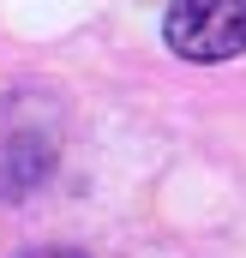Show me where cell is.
Returning a JSON list of instances; mask_svg holds the SVG:
<instances>
[{
  "instance_id": "6da1fadb",
  "label": "cell",
  "mask_w": 246,
  "mask_h": 258,
  "mask_svg": "<svg viewBox=\"0 0 246 258\" xmlns=\"http://www.w3.org/2000/svg\"><path fill=\"white\" fill-rule=\"evenodd\" d=\"M162 36L180 60H234L246 48V0H174Z\"/></svg>"
},
{
  "instance_id": "7a4b0ae2",
  "label": "cell",
  "mask_w": 246,
  "mask_h": 258,
  "mask_svg": "<svg viewBox=\"0 0 246 258\" xmlns=\"http://www.w3.org/2000/svg\"><path fill=\"white\" fill-rule=\"evenodd\" d=\"M36 258H78V252H36Z\"/></svg>"
}]
</instances>
